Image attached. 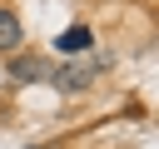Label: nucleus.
<instances>
[{
    "instance_id": "1",
    "label": "nucleus",
    "mask_w": 159,
    "mask_h": 149,
    "mask_svg": "<svg viewBox=\"0 0 159 149\" xmlns=\"http://www.w3.org/2000/svg\"><path fill=\"white\" fill-rule=\"evenodd\" d=\"M109 65V55H99V60H75V65H60V70H50V84L60 89V94H84L89 84H94V74Z\"/></svg>"
},
{
    "instance_id": "2",
    "label": "nucleus",
    "mask_w": 159,
    "mask_h": 149,
    "mask_svg": "<svg viewBox=\"0 0 159 149\" xmlns=\"http://www.w3.org/2000/svg\"><path fill=\"white\" fill-rule=\"evenodd\" d=\"M5 79H10V84L50 79V60H45V55H35V50H10V60H5Z\"/></svg>"
},
{
    "instance_id": "3",
    "label": "nucleus",
    "mask_w": 159,
    "mask_h": 149,
    "mask_svg": "<svg viewBox=\"0 0 159 149\" xmlns=\"http://www.w3.org/2000/svg\"><path fill=\"white\" fill-rule=\"evenodd\" d=\"M55 50H60L65 60L89 55V50H94V30H89V25H65V30H60V40H55Z\"/></svg>"
},
{
    "instance_id": "4",
    "label": "nucleus",
    "mask_w": 159,
    "mask_h": 149,
    "mask_svg": "<svg viewBox=\"0 0 159 149\" xmlns=\"http://www.w3.org/2000/svg\"><path fill=\"white\" fill-rule=\"evenodd\" d=\"M25 45V25H20V15L10 10V5H0V50L10 55V50H20Z\"/></svg>"
},
{
    "instance_id": "5",
    "label": "nucleus",
    "mask_w": 159,
    "mask_h": 149,
    "mask_svg": "<svg viewBox=\"0 0 159 149\" xmlns=\"http://www.w3.org/2000/svg\"><path fill=\"white\" fill-rule=\"evenodd\" d=\"M25 149H50V144H25Z\"/></svg>"
}]
</instances>
